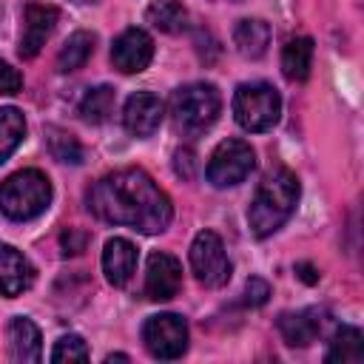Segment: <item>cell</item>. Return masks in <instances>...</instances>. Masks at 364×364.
<instances>
[{"instance_id":"cell-12","label":"cell","mask_w":364,"mask_h":364,"mask_svg":"<svg viewBox=\"0 0 364 364\" xmlns=\"http://www.w3.org/2000/svg\"><path fill=\"white\" fill-rule=\"evenodd\" d=\"M162 117H165V105L156 94L151 91H136L125 100V108H122V125L131 136H151L159 125H162Z\"/></svg>"},{"instance_id":"cell-10","label":"cell","mask_w":364,"mask_h":364,"mask_svg":"<svg viewBox=\"0 0 364 364\" xmlns=\"http://www.w3.org/2000/svg\"><path fill=\"white\" fill-rule=\"evenodd\" d=\"M154 60V40L145 28H125L111 46V63L122 74H139Z\"/></svg>"},{"instance_id":"cell-32","label":"cell","mask_w":364,"mask_h":364,"mask_svg":"<svg viewBox=\"0 0 364 364\" xmlns=\"http://www.w3.org/2000/svg\"><path fill=\"white\" fill-rule=\"evenodd\" d=\"M74 3H100V0H74Z\"/></svg>"},{"instance_id":"cell-17","label":"cell","mask_w":364,"mask_h":364,"mask_svg":"<svg viewBox=\"0 0 364 364\" xmlns=\"http://www.w3.org/2000/svg\"><path fill=\"white\" fill-rule=\"evenodd\" d=\"M233 46L242 57L259 60L270 46V26L259 17H245L233 26Z\"/></svg>"},{"instance_id":"cell-14","label":"cell","mask_w":364,"mask_h":364,"mask_svg":"<svg viewBox=\"0 0 364 364\" xmlns=\"http://www.w3.org/2000/svg\"><path fill=\"white\" fill-rule=\"evenodd\" d=\"M321 324H324V310H318V307H307V310L279 316V333L290 347L313 344L321 333Z\"/></svg>"},{"instance_id":"cell-4","label":"cell","mask_w":364,"mask_h":364,"mask_svg":"<svg viewBox=\"0 0 364 364\" xmlns=\"http://www.w3.org/2000/svg\"><path fill=\"white\" fill-rule=\"evenodd\" d=\"M219 111H222V94L213 82H188L176 88L171 97L173 125L188 136L208 131L216 122Z\"/></svg>"},{"instance_id":"cell-2","label":"cell","mask_w":364,"mask_h":364,"mask_svg":"<svg viewBox=\"0 0 364 364\" xmlns=\"http://www.w3.org/2000/svg\"><path fill=\"white\" fill-rule=\"evenodd\" d=\"M299 196H301V185H299V176L287 168H276L270 171L256 193H253V202L247 208V225H250V233L256 239H264L270 233H276L296 210L299 205Z\"/></svg>"},{"instance_id":"cell-19","label":"cell","mask_w":364,"mask_h":364,"mask_svg":"<svg viewBox=\"0 0 364 364\" xmlns=\"http://www.w3.org/2000/svg\"><path fill=\"white\" fill-rule=\"evenodd\" d=\"M145 20L165 34H182L188 28L191 14L179 0H154L145 9Z\"/></svg>"},{"instance_id":"cell-11","label":"cell","mask_w":364,"mask_h":364,"mask_svg":"<svg viewBox=\"0 0 364 364\" xmlns=\"http://www.w3.org/2000/svg\"><path fill=\"white\" fill-rule=\"evenodd\" d=\"M182 287V264L171 253H151L145 267V296L151 301H171Z\"/></svg>"},{"instance_id":"cell-8","label":"cell","mask_w":364,"mask_h":364,"mask_svg":"<svg viewBox=\"0 0 364 364\" xmlns=\"http://www.w3.org/2000/svg\"><path fill=\"white\" fill-rule=\"evenodd\" d=\"M191 270L205 287H222L230 282V259L225 253V245L219 233L199 230L191 242Z\"/></svg>"},{"instance_id":"cell-9","label":"cell","mask_w":364,"mask_h":364,"mask_svg":"<svg viewBox=\"0 0 364 364\" xmlns=\"http://www.w3.org/2000/svg\"><path fill=\"white\" fill-rule=\"evenodd\" d=\"M57 20H60L57 6L26 3V9H23V31H20V46H17L23 60H34L40 54V48L51 37Z\"/></svg>"},{"instance_id":"cell-1","label":"cell","mask_w":364,"mask_h":364,"mask_svg":"<svg viewBox=\"0 0 364 364\" xmlns=\"http://www.w3.org/2000/svg\"><path fill=\"white\" fill-rule=\"evenodd\" d=\"M88 210L108 225H125L139 233H162L173 219L168 193L142 168H119L88 188Z\"/></svg>"},{"instance_id":"cell-21","label":"cell","mask_w":364,"mask_h":364,"mask_svg":"<svg viewBox=\"0 0 364 364\" xmlns=\"http://www.w3.org/2000/svg\"><path fill=\"white\" fill-rule=\"evenodd\" d=\"M94 43H97V37H94L91 31H74V34L63 43V48H60V54H57V71L68 74V71L82 68V65L88 63V57L94 54Z\"/></svg>"},{"instance_id":"cell-22","label":"cell","mask_w":364,"mask_h":364,"mask_svg":"<svg viewBox=\"0 0 364 364\" xmlns=\"http://www.w3.org/2000/svg\"><path fill=\"white\" fill-rule=\"evenodd\" d=\"M114 100H117V94H114L111 85L88 88L85 97L80 100V108H77V111H80V119L88 122V125L105 122V119L111 117V111H114Z\"/></svg>"},{"instance_id":"cell-31","label":"cell","mask_w":364,"mask_h":364,"mask_svg":"<svg viewBox=\"0 0 364 364\" xmlns=\"http://www.w3.org/2000/svg\"><path fill=\"white\" fill-rule=\"evenodd\" d=\"M111 361H131V355H125V353H111V355H105V364H111Z\"/></svg>"},{"instance_id":"cell-30","label":"cell","mask_w":364,"mask_h":364,"mask_svg":"<svg viewBox=\"0 0 364 364\" xmlns=\"http://www.w3.org/2000/svg\"><path fill=\"white\" fill-rule=\"evenodd\" d=\"M296 273L307 282V284H316L318 282V270L313 267V264H307V262H301V264H296Z\"/></svg>"},{"instance_id":"cell-28","label":"cell","mask_w":364,"mask_h":364,"mask_svg":"<svg viewBox=\"0 0 364 364\" xmlns=\"http://www.w3.org/2000/svg\"><path fill=\"white\" fill-rule=\"evenodd\" d=\"M267 296H270V284H267L264 279H259V276L247 279V284H245V304L262 307V304L267 301Z\"/></svg>"},{"instance_id":"cell-3","label":"cell","mask_w":364,"mask_h":364,"mask_svg":"<svg viewBox=\"0 0 364 364\" xmlns=\"http://www.w3.org/2000/svg\"><path fill=\"white\" fill-rule=\"evenodd\" d=\"M51 205V182L37 168H23L0 185V213L11 222H28Z\"/></svg>"},{"instance_id":"cell-20","label":"cell","mask_w":364,"mask_h":364,"mask_svg":"<svg viewBox=\"0 0 364 364\" xmlns=\"http://www.w3.org/2000/svg\"><path fill=\"white\" fill-rule=\"evenodd\" d=\"M324 361H341V364L364 361V336H361V330L358 327H338L330 338Z\"/></svg>"},{"instance_id":"cell-29","label":"cell","mask_w":364,"mask_h":364,"mask_svg":"<svg viewBox=\"0 0 364 364\" xmlns=\"http://www.w3.org/2000/svg\"><path fill=\"white\" fill-rule=\"evenodd\" d=\"M193 165H196V159H193V151H191V148L176 151V156H173V168H176L179 176L191 179V176H193Z\"/></svg>"},{"instance_id":"cell-6","label":"cell","mask_w":364,"mask_h":364,"mask_svg":"<svg viewBox=\"0 0 364 364\" xmlns=\"http://www.w3.org/2000/svg\"><path fill=\"white\" fill-rule=\"evenodd\" d=\"M256 168V151L245 139H225L213 148L208 159V182L213 188H233L250 176Z\"/></svg>"},{"instance_id":"cell-16","label":"cell","mask_w":364,"mask_h":364,"mask_svg":"<svg viewBox=\"0 0 364 364\" xmlns=\"http://www.w3.org/2000/svg\"><path fill=\"white\" fill-rule=\"evenodd\" d=\"M9 350L11 358L23 364H37L43 358V336L28 316H14L9 321Z\"/></svg>"},{"instance_id":"cell-23","label":"cell","mask_w":364,"mask_h":364,"mask_svg":"<svg viewBox=\"0 0 364 364\" xmlns=\"http://www.w3.org/2000/svg\"><path fill=\"white\" fill-rule=\"evenodd\" d=\"M26 136V117L20 108L6 105L0 108V165L17 151V145Z\"/></svg>"},{"instance_id":"cell-25","label":"cell","mask_w":364,"mask_h":364,"mask_svg":"<svg viewBox=\"0 0 364 364\" xmlns=\"http://www.w3.org/2000/svg\"><path fill=\"white\" fill-rule=\"evenodd\" d=\"M51 361L54 364H60V361H88V347H85L82 336H77V333L63 336L51 350Z\"/></svg>"},{"instance_id":"cell-13","label":"cell","mask_w":364,"mask_h":364,"mask_svg":"<svg viewBox=\"0 0 364 364\" xmlns=\"http://www.w3.org/2000/svg\"><path fill=\"white\" fill-rule=\"evenodd\" d=\"M34 284V264L14 245L0 242V296L14 299Z\"/></svg>"},{"instance_id":"cell-24","label":"cell","mask_w":364,"mask_h":364,"mask_svg":"<svg viewBox=\"0 0 364 364\" xmlns=\"http://www.w3.org/2000/svg\"><path fill=\"white\" fill-rule=\"evenodd\" d=\"M48 151L57 162H65V165H80L82 162V145L77 142V136H71L68 131L63 128H48Z\"/></svg>"},{"instance_id":"cell-5","label":"cell","mask_w":364,"mask_h":364,"mask_svg":"<svg viewBox=\"0 0 364 364\" xmlns=\"http://www.w3.org/2000/svg\"><path fill=\"white\" fill-rule=\"evenodd\" d=\"M233 117L250 134L270 131L282 117V97L270 82H242L233 91Z\"/></svg>"},{"instance_id":"cell-26","label":"cell","mask_w":364,"mask_h":364,"mask_svg":"<svg viewBox=\"0 0 364 364\" xmlns=\"http://www.w3.org/2000/svg\"><path fill=\"white\" fill-rule=\"evenodd\" d=\"M23 88V74L11 65V63H6L3 57H0V97H11V94H17Z\"/></svg>"},{"instance_id":"cell-33","label":"cell","mask_w":364,"mask_h":364,"mask_svg":"<svg viewBox=\"0 0 364 364\" xmlns=\"http://www.w3.org/2000/svg\"><path fill=\"white\" fill-rule=\"evenodd\" d=\"M230 3H236V0H230Z\"/></svg>"},{"instance_id":"cell-15","label":"cell","mask_w":364,"mask_h":364,"mask_svg":"<svg viewBox=\"0 0 364 364\" xmlns=\"http://www.w3.org/2000/svg\"><path fill=\"white\" fill-rule=\"evenodd\" d=\"M136 270V247L134 242L122 239V236H114L105 242L102 247V273L105 279L114 284V287H122L131 282Z\"/></svg>"},{"instance_id":"cell-27","label":"cell","mask_w":364,"mask_h":364,"mask_svg":"<svg viewBox=\"0 0 364 364\" xmlns=\"http://www.w3.org/2000/svg\"><path fill=\"white\" fill-rule=\"evenodd\" d=\"M85 245H88V233H85V230L68 228V230H63V236H60L63 256H77V253H82V250H85Z\"/></svg>"},{"instance_id":"cell-7","label":"cell","mask_w":364,"mask_h":364,"mask_svg":"<svg viewBox=\"0 0 364 364\" xmlns=\"http://www.w3.org/2000/svg\"><path fill=\"white\" fill-rule=\"evenodd\" d=\"M142 344L159 361L182 358L188 350V321L176 313L148 316L142 324Z\"/></svg>"},{"instance_id":"cell-18","label":"cell","mask_w":364,"mask_h":364,"mask_svg":"<svg viewBox=\"0 0 364 364\" xmlns=\"http://www.w3.org/2000/svg\"><path fill=\"white\" fill-rule=\"evenodd\" d=\"M313 65V40L310 37H293L282 48V74L290 82H304L310 77Z\"/></svg>"}]
</instances>
